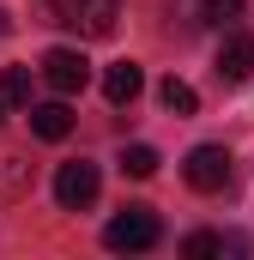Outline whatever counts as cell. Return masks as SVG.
Instances as JSON below:
<instances>
[{"label": "cell", "instance_id": "6da1fadb", "mask_svg": "<svg viewBox=\"0 0 254 260\" xmlns=\"http://www.w3.org/2000/svg\"><path fill=\"white\" fill-rule=\"evenodd\" d=\"M157 236H164V224L151 206H121L103 224V248H115V254H145V248H157Z\"/></svg>", "mask_w": 254, "mask_h": 260}, {"label": "cell", "instance_id": "7a4b0ae2", "mask_svg": "<svg viewBox=\"0 0 254 260\" xmlns=\"http://www.w3.org/2000/svg\"><path fill=\"white\" fill-rule=\"evenodd\" d=\"M55 24L79 30V37H115V18H121V0H49Z\"/></svg>", "mask_w": 254, "mask_h": 260}, {"label": "cell", "instance_id": "3957f363", "mask_svg": "<svg viewBox=\"0 0 254 260\" xmlns=\"http://www.w3.org/2000/svg\"><path fill=\"white\" fill-rule=\"evenodd\" d=\"M97 164H85V157H73L55 170V200H61V212H85L91 200H97Z\"/></svg>", "mask_w": 254, "mask_h": 260}, {"label": "cell", "instance_id": "277c9868", "mask_svg": "<svg viewBox=\"0 0 254 260\" xmlns=\"http://www.w3.org/2000/svg\"><path fill=\"white\" fill-rule=\"evenodd\" d=\"M230 18H242V0H170V24L182 30H212Z\"/></svg>", "mask_w": 254, "mask_h": 260}, {"label": "cell", "instance_id": "5b68a950", "mask_svg": "<svg viewBox=\"0 0 254 260\" xmlns=\"http://www.w3.org/2000/svg\"><path fill=\"white\" fill-rule=\"evenodd\" d=\"M182 176H188V188H200V194H218L230 182V151L224 145H194L188 164H182Z\"/></svg>", "mask_w": 254, "mask_h": 260}, {"label": "cell", "instance_id": "8992f818", "mask_svg": "<svg viewBox=\"0 0 254 260\" xmlns=\"http://www.w3.org/2000/svg\"><path fill=\"white\" fill-rule=\"evenodd\" d=\"M43 79H49L61 97H73V91L91 85V61H85L79 49H49V55H43Z\"/></svg>", "mask_w": 254, "mask_h": 260}, {"label": "cell", "instance_id": "52a82bcc", "mask_svg": "<svg viewBox=\"0 0 254 260\" xmlns=\"http://www.w3.org/2000/svg\"><path fill=\"white\" fill-rule=\"evenodd\" d=\"M218 79H224V85H242V79H254V37H248V30L224 37V49H218Z\"/></svg>", "mask_w": 254, "mask_h": 260}, {"label": "cell", "instance_id": "ba28073f", "mask_svg": "<svg viewBox=\"0 0 254 260\" xmlns=\"http://www.w3.org/2000/svg\"><path fill=\"white\" fill-rule=\"evenodd\" d=\"M139 91H145V73H139L133 61H115L109 73H103V97H109L115 109H121V103H133Z\"/></svg>", "mask_w": 254, "mask_h": 260}, {"label": "cell", "instance_id": "9c48e42d", "mask_svg": "<svg viewBox=\"0 0 254 260\" xmlns=\"http://www.w3.org/2000/svg\"><path fill=\"white\" fill-rule=\"evenodd\" d=\"M30 133L49 139V145L67 139V133H73V109H67V103H37V109H30Z\"/></svg>", "mask_w": 254, "mask_h": 260}, {"label": "cell", "instance_id": "30bf717a", "mask_svg": "<svg viewBox=\"0 0 254 260\" xmlns=\"http://www.w3.org/2000/svg\"><path fill=\"white\" fill-rule=\"evenodd\" d=\"M24 188H30V164L18 151H0V200H18Z\"/></svg>", "mask_w": 254, "mask_h": 260}, {"label": "cell", "instance_id": "8fae6325", "mask_svg": "<svg viewBox=\"0 0 254 260\" xmlns=\"http://www.w3.org/2000/svg\"><path fill=\"white\" fill-rule=\"evenodd\" d=\"M157 103H164L170 115H194V109H200V97H194L188 79H164V85H157Z\"/></svg>", "mask_w": 254, "mask_h": 260}, {"label": "cell", "instance_id": "7c38bea8", "mask_svg": "<svg viewBox=\"0 0 254 260\" xmlns=\"http://www.w3.org/2000/svg\"><path fill=\"white\" fill-rule=\"evenodd\" d=\"M0 103H30V67H0Z\"/></svg>", "mask_w": 254, "mask_h": 260}, {"label": "cell", "instance_id": "4fadbf2b", "mask_svg": "<svg viewBox=\"0 0 254 260\" xmlns=\"http://www.w3.org/2000/svg\"><path fill=\"white\" fill-rule=\"evenodd\" d=\"M157 164H164V157H157L151 145H127V151H121V170L133 176V182H145V176H157Z\"/></svg>", "mask_w": 254, "mask_h": 260}, {"label": "cell", "instance_id": "5bb4252c", "mask_svg": "<svg viewBox=\"0 0 254 260\" xmlns=\"http://www.w3.org/2000/svg\"><path fill=\"white\" fill-rule=\"evenodd\" d=\"M182 248H188L194 260H206V254H224V236H212V230H200V236H188Z\"/></svg>", "mask_w": 254, "mask_h": 260}, {"label": "cell", "instance_id": "9a60e30c", "mask_svg": "<svg viewBox=\"0 0 254 260\" xmlns=\"http://www.w3.org/2000/svg\"><path fill=\"white\" fill-rule=\"evenodd\" d=\"M6 30H12V12H6V6H0V37H6Z\"/></svg>", "mask_w": 254, "mask_h": 260}, {"label": "cell", "instance_id": "2e32d148", "mask_svg": "<svg viewBox=\"0 0 254 260\" xmlns=\"http://www.w3.org/2000/svg\"><path fill=\"white\" fill-rule=\"evenodd\" d=\"M0 121H6V103H0Z\"/></svg>", "mask_w": 254, "mask_h": 260}]
</instances>
